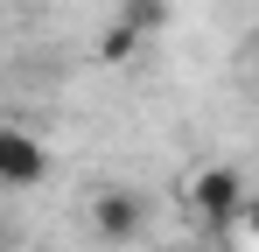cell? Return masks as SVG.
Here are the masks:
<instances>
[{
  "label": "cell",
  "mask_w": 259,
  "mask_h": 252,
  "mask_svg": "<svg viewBox=\"0 0 259 252\" xmlns=\"http://www.w3.org/2000/svg\"><path fill=\"white\" fill-rule=\"evenodd\" d=\"M168 14H175V0H126V7H119V21H126L133 35H154V28H168Z\"/></svg>",
  "instance_id": "277c9868"
},
{
  "label": "cell",
  "mask_w": 259,
  "mask_h": 252,
  "mask_svg": "<svg viewBox=\"0 0 259 252\" xmlns=\"http://www.w3.org/2000/svg\"><path fill=\"white\" fill-rule=\"evenodd\" d=\"M133 49H140V35H133L126 21H112V28L98 35V56H105V63H133Z\"/></svg>",
  "instance_id": "5b68a950"
},
{
  "label": "cell",
  "mask_w": 259,
  "mask_h": 252,
  "mask_svg": "<svg viewBox=\"0 0 259 252\" xmlns=\"http://www.w3.org/2000/svg\"><path fill=\"white\" fill-rule=\"evenodd\" d=\"M140 224H147V203H140L133 189H98V203H91V231H98L105 245H133Z\"/></svg>",
  "instance_id": "3957f363"
},
{
  "label": "cell",
  "mask_w": 259,
  "mask_h": 252,
  "mask_svg": "<svg viewBox=\"0 0 259 252\" xmlns=\"http://www.w3.org/2000/svg\"><path fill=\"white\" fill-rule=\"evenodd\" d=\"M189 210L203 217V224H231V217H245V182H238V168H196L189 175Z\"/></svg>",
  "instance_id": "6da1fadb"
},
{
  "label": "cell",
  "mask_w": 259,
  "mask_h": 252,
  "mask_svg": "<svg viewBox=\"0 0 259 252\" xmlns=\"http://www.w3.org/2000/svg\"><path fill=\"white\" fill-rule=\"evenodd\" d=\"M49 175V147L21 126H0V189H35Z\"/></svg>",
  "instance_id": "7a4b0ae2"
},
{
  "label": "cell",
  "mask_w": 259,
  "mask_h": 252,
  "mask_svg": "<svg viewBox=\"0 0 259 252\" xmlns=\"http://www.w3.org/2000/svg\"><path fill=\"white\" fill-rule=\"evenodd\" d=\"M252 84H259V70H252Z\"/></svg>",
  "instance_id": "52a82bcc"
},
{
  "label": "cell",
  "mask_w": 259,
  "mask_h": 252,
  "mask_svg": "<svg viewBox=\"0 0 259 252\" xmlns=\"http://www.w3.org/2000/svg\"><path fill=\"white\" fill-rule=\"evenodd\" d=\"M245 231L259 238V196H245Z\"/></svg>",
  "instance_id": "8992f818"
}]
</instances>
